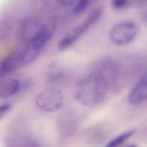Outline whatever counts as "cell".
I'll use <instances>...</instances> for the list:
<instances>
[{
	"label": "cell",
	"mask_w": 147,
	"mask_h": 147,
	"mask_svg": "<svg viewBox=\"0 0 147 147\" xmlns=\"http://www.w3.org/2000/svg\"><path fill=\"white\" fill-rule=\"evenodd\" d=\"M55 30L54 22L45 23L44 28L33 40L26 43L25 48L21 51L22 56L23 65H28L32 63L40 54L43 47L49 41L53 36Z\"/></svg>",
	"instance_id": "7a4b0ae2"
},
{
	"label": "cell",
	"mask_w": 147,
	"mask_h": 147,
	"mask_svg": "<svg viewBox=\"0 0 147 147\" xmlns=\"http://www.w3.org/2000/svg\"><path fill=\"white\" fill-rule=\"evenodd\" d=\"M135 4L137 7L141 8L146 4V0H135Z\"/></svg>",
	"instance_id": "e0dca14e"
},
{
	"label": "cell",
	"mask_w": 147,
	"mask_h": 147,
	"mask_svg": "<svg viewBox=\"0 0 147 147\" xmlns=\"http://www.w3.org/2000/svg\"><path fill=\"white\" fill-rule=\"evenodd\" d=\"M35 106L44 113L59 111L64 104L62 91L55 87H49L41 90L35 97Z\"/></svg>",
	"instance_id": "3957f363"
},
{
	"label": "cell",
	"mask_w": 147,
	"mask_h": 147,
	"mask_svg": "<svg viewBox=\"0 0 147 147\" xmlns=\"http://www.w3.org/2000/svg\"><path fill=\"white\" fill-rule=\"evenodd\" d=\"M102 9L96 8L93 10L86 18V20L82 22L79 26L74 28L68 34L63 37L58 43V48L59 51H65L70 47H71L84 33H86L102 16Z\"/></svg>",
	"instance_id": "277c9868"
},
{
	"label": "cell",
	"mask_w": 147,
	"mask_h": 147,
	"mask_svg": "<svg viewBox=\"0 0 147 147\" xmlns=\"http://www.w3.org/2000/svg\"><path fill=\"white\" fill-rule=\"evenodd\" d=\"M147 99V81L146 75L143 74L139 81L132 89L129 96L128 102L132 105H140L144 103Z\"/></svg>",
	"instance_id": "9c48e42d"
},
{
	"label": "cell",
	"mask_w": 147,
	"mask_h": 147,
	"mask_svg": "<svg viewBox=\"0 0 147 147\" xmlns=\"http://www.w3.org/2000/svg\"><path fill=\"white\" fill-rule=\"evenodd\" d=\"M78 117L71 112H65L59 117V134L64 138H68L75 134L79 124L78 121Z\"/></svg>",
	"instance_id": "ba28073f"
},
{
	"label": "cell",
	"mask_w": 147,
	"mask_h": 147,
	"mask_svg": "<svg viewBox=\"0 0 147 147\" xmlns=\"http://www.w3.org/2000/svg\"><path fill=\"white\" fill-rule=\"evenodd\" d=\"M139 34L138 25L131 21L116 23L109 31L110 40L117 46H125L133 42Z\"/></svg>",
	"instance_id": "5b68a950"
},
{
	"label": "cell",
	"mask_w": 147,
	"mask_h": 147,
	"mask_svg": "<svg viewBox=\"0 0 147 147\" xmlns=\"http://www.w3.org/2000/svg\"><path fill=\"white\" fill-rule=\"evenodd\" d=\"M77 1L78 0H57V2L60 5H63V6H65V7H70V6L74 5L77 3Z\"/></svg>",
	"instance_id": "2e32d148"
},
{
	"label": "cell",
	"mask_w": 147,
	"mask_h": 147,
	"mask_svg": "<svg viewBox=\"0 0 147 147\" xmlns=\"http://www.w3.org/2000/svg\"><path fill=\"white\" fill-rule=\"evenodd\" d=\"M130 0H112V7L115 9H123L129 4Z\"/></svg>",
	"instance_id": "5bb4252c"
},
{
	"label": "cell",
	"mask_w": 147,
	"mask_h": 147,
	"mask_svg": "<svg viewBox=\"0 0 147 147\" xmlns=\"http://www.w3.org/2000/svg\"><path fill=\"white\" fill-rule=\"evenodd\" d=\"M22 65H24L22 61V52H15L8 55L0 63V78L9 75Z\"/></svg>",
	"instance_id": "30bf717a"
},
{
	"label": "cell",
	"mask_w": 147,
	"mask_h": 147,
	"mask_svg": "<svg viewBox=\"0 0 147 147\" xmlns=\"http://www.w3.org/2000/svg\"><path fill=\"white\" fill-rule=\"evenodd\" d=\"M11 108L12 107L9 103H3L0 105V121L11 110Z\"/></svg>",
	"instance_id": "9a60e30c"
},
{
	"label": "cell",
	"mask_w": 147,
	"mask_h": 147,
	"mask_svg": "<svg viewBox=\"0 0 147 147\" xmlns=\"http://www.w3.org/2000/svg\"><path fill=\"white\" fill-rule=\"evenodd\" d=\"M108 90L106 82L98 75L92 73L85 75L77 81L74 94L80 104L86 107H95L106 99Z\"/></svg>",
	"instance_id": "6da1fadb"
},
{
	"label": "cell",
	"mask_w": 147,
	"mask_h": 147,
	"mask_svg": "<svg viewBox=\"0 0 147 147\" xmlns=\"http://www.w3.org/2000/svg\"><path fill=\"white\" fill-rule=\"evenodd\" d=\"M44 26L45 23L34 16H30L24 19L20 26L21 39L24 42L28 43V41L33 40L37 34H40Z\"/></svg>",
	"instance_id": "8992f818"
},
{
	"label": "cell",
	"mask_w": 147,
	"mask_h": 147,
	"mask_svg": "<svg viewBox=\"0 0 147 147\" xmlns=\"http://www.w3.org/2000/svg\"><path fill=\"white\" fill-rule=\"evenodd\" d=\"M134 134V130H131V131H127L126 133H123L122 134L117 136L116 138L113 139L112 140H110L108 144H107V146L109 147H116L122 145L126 140H127L133 134Z\"/></svg>",
	"instance_id": "7c38bea8"
},
{
	"label": "cell",
	"mask_w": 147,
	"mask_h": 147,
	"mask_svg": "<svg viewBox=\"0 0 147 147\" xmlns=\"http://www.w3.org/2000/svg\"><path fill=\"white\" fill-rule=\"evenodd\" d=\"M119 68L111 60H104L96 66L95 74L101 77L108 84V87L114 85L119 79Z\"/></svg>",
	"instance_id": "52a82bcc"
},
{
	"label": "cell",
	"mask_w": 147,
	"mask_h": 147,
	"mask_svg": "<svg viewBox=\"0 0 147 147\" xmlns=\"http://www.w3.org/2000/svg\"><path fill=\"white\" fill-rule=\"evenodd\" d=\"M22 88L21 82L16 78H11L4 81L0 85V98L8 99L16 95Z\"/></svg>",
	"instance_id": "8fae6325"
},
{
	"label": "cell",
	"mask_w": 147,
	"mask_h": 147,
	"mask_svg": "<svg viewBox=\"0 0 147 147\" xmlns=\"http://www.w3.org/2000/svg\"><path fill=\"white\" fill-rule=\"evenodd\" d=\"M89 3H90V0H78L72 9V13L74 15L81 14L88 7Z\"/></svg>",
	"instance_id": "4fadbf2b"
}]
</instances>
